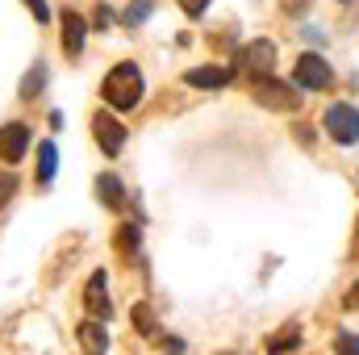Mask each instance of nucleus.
I'll use <instances>...</instances> for the list:
<instances>
[{
    "label": "nucleus",
    "mask_w": 359,
    "mask_h": 355,
    "mask_svg": "<svg viewBox=\"0 0 359 355\" xmlns=\"http://www.w3.org/2000/svg\"><path fill=\"white\" fill-rule=\"evenodd\" d=\"M134 247H138V226H121V230H117V251L130 255Z\"/></svg>",
    "instance_id": "nucleus-16"
},
{
    "label": "nucleus",
    "mask_w": 359,
    "mask_h": 355,
    "mask_svg": "<svg viewBox=\"0 0 359 355\" xmlns=\"http://www.w3.org/2000/svg\"><path fill=\"white\" fill-rule=\"evenodd\" d=\"M84 34H88L84 17L67 8V13H63V51H67V55H80V51H84Z\"/></svg>",
    "instance_id": "nucleus-9"
},
{
    "label": "nucleus",
    "mask_w": 359,
    "mask_h": 355,
    "mask_svg": "<svg viewBox=\"0 0 359 355\" xmlns=\"http://www.w3.org/2000/svg\"><path fill=\"white\" fill-rule=\"evenodd\" d=\"M147 13H151V4H147V0H142V4H134V8H130V13H126V21H130V25H134V21H142V17H147Z\"/></svg>",
    "instance_id": "nucleus-22"
},
{
    "label": "nucleus",
    "mask_w": 359,
    "mask_h": 355,
    "mask_svg": "<svg viewBox=\"0 0 359 355\" xmlns=\"http://www.w3.org/2000/svg\"><path fill=\"white\" fill-rule=\"evenodd\" d=\"M347 309H359V284L351 288V297H347Z\"/></svg>",
    "instance_id": "nucleus-23"
},
{
    "label": "nucleus",
    "mask_w": 359,
    "mask_h": 355,
    "mask_svg": "<svg viewBox=\"0 0 359 355\" xmlns=\"http://www.w3.org/2000/svg\"><path fill=\"white\" fill-rule=\"evenodd\" d=\"M142 92H147V84H142V72L134 67V63H117L109 76H104V84H100V96L113 105V109H134L138 100H142Z\"/></svg>",
    "instance_id": "nucleus-1"
},
{
    "label": "nucleus",
    "mask_w": 359,
    "mask_h": 355,
    "mask_svg": "<svg viewBox=\"0 0 359 355\" xmlns=\"http://www.w3.org/2000/svg\"><path fill=\"white\" fill-rule=\"evenodd\" d=\"M297 84L305 92H322V88H330L334 84V72H330V63L322 59V55H301L297 59Z\"/></svg>",
    "instance_id": "nucleus-4"
},
{
    "label": "nucleus",
    "mask_w": 359,
    "mask_h": 355,
    "mask_svg": "<svg viewBox=\"0 0 359 355\" xmlns=\"http://www.w3.org/2000/svg\"><path fill=\"white\" fill-rule=\"evenodd\" d=\"M297 343H301V330H297V326H284V335L268 339V351H292Z\"/></svg>",
    "instance_id": "nucleus-15"
},
{
    "label": "nucleus",
    "mask_w": 359,
    "mask_h": 355,
    "mask_svg": "<svg viewBox=\"0 0 359 355\" xmlns=\"http://www.w3.org/2000/svg\"><path fill=\"white\" fill-rule=\"evenodd\" d=\"M130 318H134L138 335H147V339H155V343H159V330H163V326H159V318H155V309H151V305H134V314H130Z\"/></svg>",
    "instance_id": "nucleus-13"
},
{
    "label": "nucleus",
    "mask_w": 359,
    "mask_h": 355,
    "mask_svg": "<svg viewBox=\"0 0 359 355\" xmlns=\"http://www.w3.org/2000/svg\"><path fill=\"white\" fill-rule=\"evenodd\" d=\"M334 347H339V351H359V339H355V335H339V339H334Z\"/></svg>",
    "instance_id": "nucleus-21"
},
{
    "label": "nucleus",
    "mask_w": 359,
    "mask_h": 355,
    "mask_svg": "<svg viewBox=\"0 0 359 355\" xmlns=\"http://www.w3.org/2000/svg\"><path fill=\"white\" fill-rule=\"evenodd\" d=\"M25 151H29V126L25 121L0 126V163H21Z\"/></svg>",
    "instance_id": "nucleus-6"
},
{
    "label": "nucleus",
    "mask_w": 359,
    "mask_h": 355,
    "mask_svg": "<svg viewBox=\"0 0 359 355\" xmlns=\"http://www.w3.org/2000/svg\"><path fill=\"white\" fill-rule=\"evenodd\" d=\"M234 67H238L243 76H271V67H276V42H268V38L247 42V46L234 55Z\"/></svg>",
    "instance_id": "nucleus-2"
},
{
    "label": "nucleus",
    "mask_w": 359,
    "mask_h": 355,
    "mask_svg": "<svg viewBox=\"0 0 359 355\" xmlns=\"http://www.w3.org/2000/svg\"><path fill=\"white\" fill-rule=\"evenodd\" d=\"M13 192H17V176L13 172H0V205H8Z\"/></svg>",
    "instance_id": "nucleus-18"
},
{
    "label": "nucleus",
    "mask_w": 359,
    "mask_h": 355,
    "mask_svg": "<svg viewBox=\"0 0 359 355\" xmlns=\"http://www.w3.org/2000/svg\"><path fill=\"white\" fill-rule=\"evenodd\" d=\"M96 196H100V205H109V209H126V188H121V180L113 176V172L96 176Z\"/></svg>",
    "instance_id": "nucleus-11"
},
{
    "label": "nucleus",
    "mask_w": 359,
    "mask_h": 355,
    "mask_svg": "<svg viewBox=\"0 0 359 355\" xmlns=\"http://www.w3.org/2000/svg\"><path fill=\"white\" fill-rule=\"evenodd\" d=\"M42 84H46V72H42V67H34V72L21 80V96L29 100V96H34V88H42Z\"/></svg>",
    "instance_id": "nucleus-17"
},
{
    "label": "nucleus",
    "mask_w": 359,
    "mask_h": 355,
    "mask_svg": "<svg viewBox=\"0 0 359 355\" xmlns=\"http://www.w3.org/2000/svg\"><path fill=\"white\" fill-rule=\"evenodd\" d=\"M322 126H326V134L334 138V142H343V147H351L359 142V109L355 105H330L326 109V117H322Z\"/></svg>",
    "instance_id": "nucleus-3"
},
{
    "label": "nucleus",
    "mask_w": 359,
    "mask_h": 355,
    "mask_svg": "<svg viewBox=\"0 0 359 355\" xmlns=\"http://www.w3.org/2000/svg\"><path fill=\"white\" fill-rule=\"evenodd\" d=\"M184 80H188L192 88H226V84L234 80V72H226V67H192Z\"/></svg>",
    "instance_id": "nucleus-10"
},
{
    "label": "nucleus",
    "mask_w": 359,
    "mask_h": 355,
    "mask_svg": "<svg viewBox=\"0 0 359 355\" xmlns=\"http://www.w3.org/2000/svg\"><path fill=\"white\" fill-rule=\"evenodd\" d=\"M80 347L84 351H104L109 347V335H104V326H100V318H88V322H80Z\"/></svg>",
    "instance_id": "nucleus-12"
},
{
    "label": "nucleus",
    "mask_w": 359,
    "mask_h": 355,
    "mask_svg": "<svg viewBox=\"0 0 359 355\" xmlns=\"http://www.w3.org/2000/svg\"><path fill=\"white\" fill-rule=\"evenodd\" d=\"M255 100H259L264 109H276V113H292V109H301V96L288 88V84H280V80H268V76H259V84H255Z\"/></svg>",
    "instance_id": "nucleus-5"
},
{
    "label": "nucleus",
    "mask_w": 359,
    "mask_h": 355,
    "mask_svg": "<svg viewBox=\"0 0 359 355\" xmlns=\"http://www.w3.org/2000/svg\"><path fill=\"white\" fill-rule=\"evenodd\" d=\"M55 163H59L55 142H42V147H38V180H42V184H50V180H55Z\"/></svg>",
    "instance_id": "nucleus-14"
},
{
    "label": "nucleus",
    "mask_w": 359,
    "mask_h": 355,
    "mask_svg": "<svg viewBox=\"0 0 359 355\" xmlns=\"http://www.w3.org/2000/svg\"><path fill=\"white\" fill-rule=\"evenodd\" d=\"M92 134H96V142H100L104 155H117L126 147V126L117 117H109V113H96L92 117Z\"/></svg>",
    "instance_id": "nucleus-7"
},
{
    "label": "nucleus",
    "mask_w": 359,
    "mask_h": 355,
    "mask_svg": "<svg viewBox=\"0 0 359 355\" xmlns=\"http://www.w3.org/2000/svg\"><path fill=\"white\" fill-rule=\"evenodd\" d=\"M180 8H184L188 17H201V13L209 8V0H180Z\"/></svg>",
    "instance_id": "nucleus-20"
},
{
    "label": "nucleus",
    "mask_w": 359,
    "mask_h": 355,
    "mask_svg": "<svg viewBox=\"0 0 359 355\" xmlns=\"http://www.w3.org/2000/svg\"><path fill=\"white\" fill-rule=\"evenodd\" d=\"M25 8H29L38 21H50V8H46V0H25Z\"/></svg>",
    "instance_id": "nucleus-19"
},
{
    "label": "nucleus",
    "mask_w": 359,
    "mask_h": 355,
    "mask_svg": "<svg viewBox=\"0 0 359 355\" xmlns=\"http://www.w3.org/2000/svg\"><path fill=\"white\" fill-rule=\"evenodd\" d=\"M84 309H88V318H109L113 314V305H109V284H104V272H92L88 284H84Z\"/></svg>",
    "instance_id": "nucleus-8"
}]
</instances>
